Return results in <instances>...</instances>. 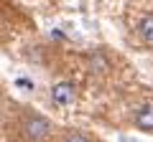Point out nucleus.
Listing matches in <instances>:
<instances>
[{"label":"nucleus","instance_id":"obj_1","mask_svg":"<svg viewBox=\"0 0 153 142\" xmlns=\"http://www.w3.org/2000/svg\"><path fill=\"white\" fill-rule=\"evenodd\" d=\"M18 140L21 142H51L54 137V122L36 109H23L16 122Z\"/></svg>","mask_w":153,"mask_h":142},{"label":"nucleus","instance_id":"obj_2","mask_svg":"<svg viewBox=\"0 0 153 142\" xmlns=\"http://www.w3.org/2000/svg\"><path fill=\"white\" fill-rule=\"evenodd\" d=\"M51 102L56 104V107H71V104L76 102V86L74 81H56L54 86H51Z\"/></svg>","mask_w":153,"mask_h":142},{"label":"nucleus","instance_id":"obj_3","mask_svg":"<svg viewBox=\"0 0 153 142\" xmlns=\"http://www.w3.org/2000/svg\"><path fill=\"white\" fill-rule=\"evenodd\" d=\"M133 124H135V130L153 135V102H143L133 112Z\"/></svg>","mask_w":153,"mask_h":142},{"label":"nucleus","instance_id":"obj_4","mask_svg":"<svg viewBox=\"0 0 153 142\" xmlns=\"http://www.w3.org/2000/svg\"><path fill=\"white\" fill-rule=\"evenodd\" d=\"M138 33H140L143 43L153 48V15H143L140 18V23H138Z\"/></svg>","mask_w":153,"mask_h":142},{"label":"nucleus","instance_id":"obj_5","mask_svg":"<svg viewBox=\"0 0 153 142\" xmlns=\"http://www.w3.org/2000/svg\"><path fill=\"white\" fill-rule=\"evenodd\" d=\"M59 142H97V140L92 135H87V132H82V130H66L59 137Z\"/></svg>","mask_w":153,"mask_h":142},{"label":"nucleus","instance_id":"obj_6","mask_svg":"<svg viewBox=\"0 0 153 142\" xmlns=\"http://www.w3.org/2000/svg\"><path fill=\"white\" fill-rule=\"evenodd\" d=\"M18 86H21V89H33L36 84H31L28 79H18Z\"/></svg>","mask_w":153,"mask_h":142}]
</instances>
